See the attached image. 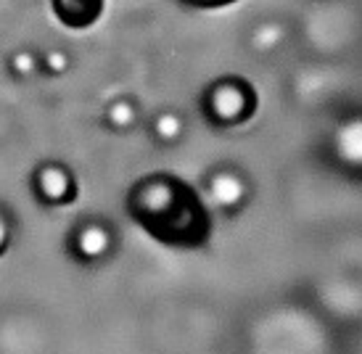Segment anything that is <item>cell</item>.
<instances>
[{
  "instance_id": "1",
  "label": "cell",
  "mask_w": 362,
  "mask_h": 354,
  "mask_svg": "<svg viewBox=\"0 0 362 354\" xmlns=\"http://www.w3.org/2000/svg\"><path fill=\"white\" fill-rule=\"evenodd\" d=\"M135 220L164 243L199 246L209 235V214L199 196L175 177L143 180L130 199Z\"/></svg>"
},
{
  "instance_id": "3",
  "label": "cell",
  "mask_w": 362,
  "mask_h": 354,
  "mask_svg": "<svg viewBox=\"0 0 362 354\" xmlns=\"http://www.w3.org/2000/svg\"><path fill=\"white\" fill-rule=\"evenodd\" d=\"M8 71L16 80H30L35 74H40V53L30 51V48H19L8 56Z\"/></svg>"
},
{
  "instance_id": "7",
  "label": "cell",
  "mask_w": 362,
  "mask_h": 354,
  "mask_svg": "<svg viewBox=\"0 0 362 354\" xmlns=\"http://www.w3.org/2000/svg\"><path fill=\"white\" fill-rule=\"evenodd\" d=\"M3 238H6V228H3V223H0V243H3Z\"/></svg>"
},
{
  "instance_id": "4",
  "label": "cell",
  "mask_w": 362,
  "mask_h": 354,
  "mask_svg": "<svg viewBox=\"0 0 362 354\" xmlns=\"http://www.w3.org/2000/svg\"><path fill=\"white\" fill-rule=\"evenodd\" d=\"M40 193L45 199H66L71 193V185H69V175L64 172V170H42L40 172Z\"/></svg>"
},
{
  "instance_id": "6",
  "label": "cell",
  "mask_w": 362,
  "mask_h": 354,
  "mask_svg": "<svg viewBox=\"0 0 362 354\" xmlns=\"http://www.w3.org/2000/svg\"><path fill=\"white\" fill-rule=\"evenodd\" d=\"M182 6H191V8H225L230 3H238V0H180Z\"/></svg>"
},
{
  "instance_id": "2",
  "label": "cell",
  "mask_w": 362,
  "mask_h": 354,
  "mask_svg": "<svg viewBox=\"0 0 362 354\" xmlns=\"http://www.w3.org/2000/svg\"><path fill=\"white\" fill-rule=\"evenodd\" d=\"M53 16L66 30H90L106 11V0H51Z\"/></svg>"
},
{
  "instance_id": "5",
  "label": "cell",
  "mask_w": 362,
  "mask_h": 354,
  "mask_svg": "<svg viewBox=\"0 0 362 354\" xmlns=\"http://www.w3.org/2000/svg\"><path fill=\"white\" fill-rule=\"evenodd\" d=\"M69 53L64 48H45L40 53V74H51V77H59L64 71L69 69Z\"/></svg>"
}]
</instances>
